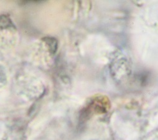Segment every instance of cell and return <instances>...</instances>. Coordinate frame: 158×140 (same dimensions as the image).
<instances>
[]
</instances>
